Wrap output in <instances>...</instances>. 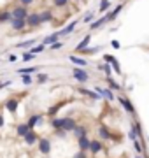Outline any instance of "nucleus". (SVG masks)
Wrapping results in <instances>:
<instances>
[{
  "label": "nucleus",
  "mask_w": 149,
  "mask_h": 158,
  "mask_svg": "<svg viewBox=\"0 0 149 158\" xmlns=\"http://www.w3.org/2000/svg\"><path fill=\"white\" fill-rule=\"evenodd\" d=\"M79 93H81V95L90 97L91 100H100V98H102V97L98 95V93H97L95 90H88V88H79Z\"/></svg>",
  "instance_id": "20"
},
{
  "label": "nucleus",
  "mask_w": 149,
  "mask_h": 158,
  "mask_svg": "<svg viewBox=\"0 0 149 158\" xmlns=\"http://www.w3.org/2000/svg\"><path fill=\"white\" fill-rule=\"evenodd\" d=\"M60 40V34H51V35H47V37H44V40H42V44H46V46H51L54 44V42H58Z\"/></svg>",
  "instance_id": "26"
},
{
  "label": "nucleus",
  "mask_w": 149,
  "mask_h": 158,
  "mask_svg": "<svg viewBox=\"0 0 149 158\" xmlns=\"http://www.w3.org/2000/svg\"><path fill=\"white\" fill-rule=\"evenodd\" d=\"M109 7H111V0H102V2H100V7H98V11L105 12Z\"/></svg>",
  "instance_id": "37"
},
{
  "label": "nucleus",
  "mask_w": 149,
  "mask_h": 158,
  "mask_svg": "<svg viewBox=\"0 0 149 158\" xmlns=\"http://www.w3.org/2000/svg\"><path fill=\"white\" fill-rule=\"evenodd\" d=\"M105 23H109V19H107V14H103L102 18H98L97 21H93L91 25H90V28H91V30L102 28V27H103V25H105Z\"/></svg>",
  "instance_id": "22"
},
{
  "label": "nucleus",
  "mask_w": 149,
  "mask_h": 158,
  "mask_svg": "<svg viewBox=\"0 0 149 158\" xmlns=\"http://www.w3.org/2000/svg\"><path fill=\"white\" fill-rule=\"evenodd\" d=\"M18 107H19V100H18L16 97H11V98H7V100L4 102V109H6V111H9L11 114L16 113Z\"/></svg>",
  "instance_id": "8"
},
{
  "label": "nucleus",
  "mask_w": 149,
  "mask_h": 158,
  "mask_svg": "<svg viewBox=\"0 0 149 158\" xmlns=\"http://www.w3.org/2000/svg\"><path fill=\"white\" fill-rule=\"evenodd\" d=\"M26 27H28V25H26V19H12V21H11V28L16 30V32L25 30Z\"/></svg>",
  "instance_id": "17"
},
{
  "label": "nucleus",
  "mask_w": 149,
  "mask_h": 158,
  "mask_svg": "<svg viewBox=\"0 0 149 158\" xmlns=\"http://www.w3.org/2000/svg\"><path fill=\"white\" fill-rule=\"evenodd\" d=\"M72 158H88V155H86V151H77V153H74Z\"/></svg>",
  "instance_id": "45"
},
{
  "label": "nucleus",
  "mask_w": 149,
  "mask_h": 158,
  "mask_svg": "<svg viewBox=\"0 0 149 158\" xmlns=\"http://www.w3.org/2000/svg\"><path fill=\"white\" fill-rule=\"evenodd\" d=\"M111 48H114V49H121V42H119V40H116V39H112V40H111Z\"/></svg>",
  "instance_id": "44"
},
{
  "label": "nucleus",
  "mask_w": 149,
  "mask_h": 158,
  "mask_svg": "<svg viewBox=\"0 0 149 158\" xmlns=\"http://www.w3.org/2000/svg\"><path fill=\"white\" fill-rule=\"evenodd\" d=\"M40 19H42V23H51V19H53V12H51V11H44V12H40Z\"/></svg>",
  "instance_id": "31"
},
{
  "label": "nucleus",
  "mask_w": 149,
  "mask_h": 158,
  "mask_svg": "<svg viewBox=\"0 0 149 158\" xmlns=\"http://www.w3.org/2000/svg\"><path fill=\"white\" fill-rule=\"evenodd\" d=\"M105 81H107V85H109V88L112 91H121V90H123V86H121L119 83H116L112 77H105Z\"/></svg>",
  "instance_id": "27"
},
{
  "label": "nucleus",
  "mask_w": 149,
  "mask_h": 158,
  "mask_svg": "<svg viewBox=\"0 0 149 158\" xmlns=\"http://www.w3.org/2000/svg\"><path fill=\"white\" fill-rule=\"evenodd\" d=\"M128 139L132 142L139 141V135H137V132H135V128H133V125H132V128H130V132H128Z\"/></svg>",
  "instance_id": "39"
},
{
  "label": "nucleus",
  "mask_w": 149,
  "mask_h": 158,
  "mask_svg": "<svg viewBox=\"0 0 149 158\" xmlns=\"http://www.w3.org/2000/svg\"><path fill=\"white\" fill-rule=\"evenodd\" d=\"M133 128H135V132H137L139 135V141H144V130H142V125H140V121H133Z\"/></svg>",
  "instance_id": "28"
},
{
  "label": "nucleus",
  "mask_w": 149,
  "mask_h": 158,
  "mask_svg": "<svg viewBox=\"0 0 149 158\" xmlns=\"http://www.w3.org/2000/svg\"><path fill=\"white\" fill-rule=\"evenodd\" d=\"M98 51H100V46H97V48H86L81 55H97Z\"/></svg>",
  "instance_id": "38"
},
{
  "label": "nucleus",
  "mask_w": 149,
  "mask_h": 158,
  "mask_svg": "<svg viewBox=\"0 0 149 158\" xmlns=\"http://www.w3.org/2000/svg\"><path fill=\"white\" fill-rule=\"evenodd\" d=\"M35 44H37V40H35V39H28V40H25V42H19V44H18L16 48L23 49V48H28V46H35Z\"/></svg>",
  "instance_id": "34"
},
{
  "label": "nucleus",
  "mask_w": 149,
  "mask_h": 158,
  "mask_svg": "<svg viewBox=\"0 0 149 158\" xmlns=\"http://www.w3.org/2000/svg\"><path fill=\"white\" fill-rule=\"evenodd\" d=\"M93 90L97 91V93H98L100 97H102V98H105L107 102H114V100H116V95H114V91L111 90L109 86H107V88H100V86H95Z\"/></svg>",
  "instance_id": "3"
},
{
  "label": "nucleus",
  "mask_w": 149,
  "mask_h": 158,
  "mask_svg": "<svg viewBox=\"0 0 149 158\" xmlns=\"http://www.w3.org/2000/svg\"><path fill=\"white\" fill-rule=\"evenodd\" d=\"M21 2V6H25V7H28L30 4H34V0H19Z\"/></svg>",
  "instance_id": "48"
},
{
  "label": "nucleus",
  "mask_w": 149,
  "mask_h": 158,
  "mask_svg": "<svg viewBox=\"0 0 149 158\" xmlns=\"http://www.w3.org/2000/svg\"><path fill=\"white\" fill-rule=\"evenodd\" d=\"M118 102L121 104V107L125 109L126 113L130 114V116H137V111H135V107H133V102L128 98V97H123V95H119L118 97Z\"/></svg>",
  "instance_id": "1"
},
{
  "label": "nucleus",
  "mask_w": 149,
  "mask_h": 158,
  "mask_svg": "<svg viewBox=\"0 0 149 158\" xmlns=\"http://www.w3.org/2000/svg\"><path fill=\"white\" fill-rule=\"evenodd\" d=\"M69 60H70L72 63H74L75 67H83V69H84V67L88 65L86 58H81V56H77V55H70V56H69Z\"/></svg>",
  "instance_id": "16"
},
{
  "label": "nucleus",
  "mask_w": 149,
  "mask_h": 158,
  "mask_svg": "<svg viewBox=\"0 0 149 158\" xmlns=\"http://www.w3.org/2000/svg\"><path fill=\"white\" fill-rule=\"evenodd\" d=\"M147 51H149V49H147Z\"/></svg>",
  "instance_id": "52"
},
{
  "label": "nucleus",
  "mask_w": 149,
  "mask_h": 158,
  "mask_svg": "<svg viewBox=\"0 0 149 158\" xmlns=\"http://www.w3.org/2000/svg\"><path fill=\"white\" fill-rule=\"evenodd\" d=\"M42 118H44V114H30V118H28L26 123H28V127L32 130H35L40 123H42Z\"/></svg>",
  "instance_id": "12"
},
{
  "label": "nucleus",
  "mask_w": 149,
  "mask_h": 158,
  "mask_svg": "<svg viewBox=\"0 0 149 158\" xmlns=\"http://www.w3.org/2000/svg\"><path fill=\"white\" fill-rule=\"evenodd\" d=\"M63 106H65V102H58L56 106H53V107L47 109V116H49V119H51V118H56V113L63 107Z\"/></svg>",
  "instance_id": "24"
},
{
  "label": "nucleus",
  "mask_w": 149,
  "mask_h": 158,
  "mask_svg": "<svg viewBox=\"0 0 149 158\" xmlns=\"http://www.w3.org/2000/svg\"><path fill=\"white\" fill-rule=\"evenodd\" d=\"M35 55L34 53H30V51H26V53H23V62H30V60H34Z\"/></svg>",
  "instance_id": "42"
},
{
  "label": "nucleus",
  "mask_w": 149,
  "mask_h": 158,
  "mask_svg": "<svg viewBox=\"0 0 149 158\" xmlns=\"http://www.w3.org/2000/svg\"><path fill=\"white\" fill-rule=\"evenodd\" d=\"M75 127H77L75 118H70V116H65V118H63V130H65V132H74Z\"/></svg>",
  "instance_id": "13"
},
{
  "label": "nucleus",
  "mask_w": 149,
  "mask_h": 158,
  "mask_svg": "<svg viewBox=\"0 0 149 158\" xmlns=\"http://www.w3.org/2000/svg\"><path fill=\"white\" fill-rule=\"evenodd\" d=\"M11 14H12V19H26V18H28V11H26L25 6L14 7V9L11 11Z\"/></svg>",
  "instance_id": "7"
},
{
  "label": "nucleus",
  "mask_w": 149,
  "mask_h": 158,
  "mask_svg": "<svg viewBox=\"0 0 149 158\" xmlns=\"http://www.w3.org/2000/svg\"><path fill=\"white\" fill-rule=\"evenodd\" d=\"M98 70H103V72H105V77H111V74H112L111 63H102V65H98Z\"/></svg>",
  "instance_id": "29"
},
{
  "label": "nucleus",
  "mask_w": 149,
  "mask_h": 158,
  "mask_svg": "<svg viewBox=\"0 0 149 158\" xmlns=\"http://www.w3.org/2000/svg\"><path fill=\"white\" fill-rule=\"evenodd\" d=\"M12 81L9 79V81H0V90H4V88H7V86H11Z\"/></svg>",
  "instance_id": "46"
},
{
  "label": "nucleus",
  "mask_w": 149,
  "mask_h": 158,
  "mask_svg": "<svg viewBox=\"0 0 149 158\" xmlns=\"http://www.w3.org/2000/svg\"><path fill=\"white\" fill-rule=\"evenodd\" d=\"M39 72V67H23V69H18V74H35Z\"/></svg>",
  "instance_id": "30"
},
{
  "label": "nucleus",
  "mask_w": 149,
  "mask_h": 158,
  "mask_svg": "<svg viewBox=\"0 0 149 158\" xmlns=\"http://www.w3.org/2000/svg\"><path fill=\"white\" fill-rule=\"evenodd\" d=\"M90 42H91V34H86L84 37H83V40H81L79 44L75 46V51H77V53H83V51H84L88 46H90Z\"/></svg>",
  "instance_id": "14"
},
{
  "label": "nucleus",
  "mask_w": 149,
  "mask_h": 158,
  "mask_svg": "<svg viewBox=\"0 0 149 158\" xmlns=\"http://www.w3.org/2000/svg\"><path fill=\"white\" fill-rule=\"evenodd\" d=\"M23 142L26 144V146H34V144H37V142H39V134H37V130H30L28 134L23 137Z\"/></svg>",
  "instance_id": "11"
},
{
  "label": "nucleus",
  "mask_w": 149,
  "mask_h": 158,
  "mask_svg": "<svg viewBox=\"0 0 149 158\" xmlns=\"http://www.w3.org/2000/svg\"><path fill=\"white\" fill-rule=\"evenodd\" d=\"M47 81H49V76H47V74H39V76H37V83H39V85H44Z\"/></svg>",
  "instance_id": "40"
},
{
  "label": "nucleus",
  "mask_w": 149,
  "mask_h": 158,
  "mask_svg": "<svg viewBox=\"0 0 149 158\" xmlns=\"http://www.w3.org/2000/svg\"><path fill=\"white\" fill-rule=\"evenodd\" d=\"M37 149H39V153L40 155H49L51 153V149H53V144H51V141L47 139V137H40L39 139V142H37Z\"/></svg>",
  "instance_id": "2"
},
{
  "label": "nucleus",
  "mask_w": 149,
  "mask_h": 158,
  "mask_svg": "<svg viewBox=\"0 0 149 158\" xmlns=\"http://www.w3.org/2000/svg\"><path fill=\"white\" fill-rule=\"evenodd\" d=\"M62 48H63V42H62V40H58V42H54V44L49 46V49H51V51H58V49H62Z\"/></svg>",
  "instance_id": "41"
},
{
  "label": "nucleus",
  "mask_w": 149,
  "mask_h": 158,
  "mask_svg": "<svg viewBox=\"0 0 149 158\" xmlns=\"http://www.w3.org/2000/svg\"><path fill=\"white\" fill-rule=\"evenodd\" d=\"M26 25H28L30 28H37V27H40V25H42L40 14H37V12H32V14H28V18H26Z\"/></svg>",
  "instance_id": "10"
},
{
  "label": "nucleus",
  "mask_w": 149,
  "mask_h": 158,
  "mask_svg": "<svg viewBox=\"0 0 149 158\" xmlns=\"http://www.w3.org/2000/svg\"><path fill=\"white\" fill-rule=\"evenodd\" d=\"M67 134L69 132H65V130H54V135H58V137H67Z\"/></svg>",
  "instance_id": "47"
},
{
  "label": "nucleus",
  "mask_w": 149,
  "mask_h": 158,
  "mask_svg": "<svg viewBox=\"0 0 149 158\" xmlns=\"http://www.w3.org/2000/svg\"><path fill=\"white\" fill-rule=\"evenodd\" d=\"M30 130H32V128L28 127V123H19V125L16 127V135H18V137H25V135L30 132Z\"/></svg>",
  "instance_id": "21"
},
{
  "label": "nucleus",
  "mask_w": 149,
  "mask_h": 158,
  "mask_svg": "<svg viewBox=\"0 0 149 158\" xmlns=\"http://www.w3.org/2000/svg\"><path fill=\"white\" fill-rule=\"evenodd\" d=\"M47 46L46 44H42V42H40V44H35V48H30V53H34V55H39V53H42V51L46 49Z\"/></svg>",
  "instance_id": "33"
},
{
  "label": "nucleus",
  "mask_w": 149,
  "mask_h": 158,
  "mask_svg": "<svg viewBox=\"0 0 149 158\" xmlns=\"http://www.w3.org/2000/svg\"><path fill=\"white\" fill-rule=\"evenodd\" d=\"M4 125H6V119H4V116H2V114H0V128H2Z\"/></svg>",
  "instance_id": "50"
},
{
  "label": "nucleus",
  "mask_w": 149,
  "mask_h": 158,
  "mask_svg": "<svg viewBox=\"0 0 149 158\" xmlns=\"http://www.w3.org/2000/svg\"><path fill=\"white\" fill-rule=\"evenodd\" d=\"M135 158H147V156H146V155H137Z\"/></svg>",
  "instance_id": "51"
},
{
  "label": "nucleus",
  "mask_w": 149,
  "mask_h": 158,
  "mask_svg": "<svg viewBox=\"0 0 149 158\" xmlns=\"http://www.w3.org/2000/svg\"><path fill=\"white\" fill-rule=\"evenodd\" d=\"M75 27H77V21H72V23H69V25H67L63 30H60L58 34H60V37H63V35H70L75 30Z\"/></svg>",
  "instance_id": "23"
},
{
  "label": "nucleus",
  "mask_w": 149,
  "mask_h": 158,
  "mask_svg": "<svg viewBox=\"0 0 149 158\" xmlns=\"http://www.w3.org/2000/svg\"><path fill=\"white\" fill-rule=\"evenodd\" d=\"M72 76H74V79L79 81V83H88V81H90V74H88L83 67H74Z\"/></svg>",
  "instance_id": "4"
},
{
  "label": "nucleus",
  "mask_w": 149,
  "mask_h": 158,
  "mask_svg": "<svg viewBox=\"0 0 149 158\" xmlns=\"http://www.w3.org/2000/svg\"><path fill=\"white\" fill-rule=\"evenodd\" d=\"M72 134H74L75 139L86 137V135H88V127H84V125H77V127L74 128V132H72Z\"/></svg>",
  "instance_id": "18"
},
{
  "label": "nucleus",
  "mask_w": 149,
  "mask_h": 158,
  "mask_svg": "<svg viewBox=\"0 0 149 158\" xmlns=\"http://www.w3.org/2000/svg\"><path fill=\"white\" fill-rule=\"evenodd\" d=\"M123 7H125V4H118V6H116L111 12H107V19H109V21H114L116 18L119 16V12L123 11Z\"/></svg>",
  "instance_id": "19"
},
{
  "label": "nucleus",
  "mask_w": 149,
  "mask_h": 158,
  "mask_svg": "<svg viewBox=\"0 0 149 158\" xmlns=\"http://www.w3.org/2000/svg\"><path fill=\"white\" fill-rule=\"evenodd\" d=\"M97 134H98V139H100V141H114V134H112L105 125H100V127H98Z\"/></svg>",
  "instance_id": "5"
},
{
  "label": "nucleus",
  "mask_w": 149,
  "mask_h": 158,
  "mask_svg": "<svg viewBox=\"0 0 149 158\" xmlns=\"http://www.w3.org/2000/svg\"><path fill=\"white\" fill-rule=\"evenodd\" d=\"M103 149H105V146H103V141H100V139H91V144H90V153H91L93 156L100 155Z\"/></svg>",
  "instance_id": "6"
},
{
  "label": "nucleus",
  "mask_w": 149,
  "mask_h": 158,
  "mask_svg": "<svg viewBox=\"0 0 149 158\" xmlns=\"http://www.w3.org/2000/svg\"><path fill=\"white\" fill-rule=\"evenodd\" d=\"M49 125H51L53 130H63V118H51L49 119Z\"/></svg>",
  "instance_id": "25"
},
{
  "label": "nucleus",
  "mask_w": 149,
  "mask_h": 158,
  "mask_svg": "<svg viewBox=\"0 0 149 158\" xmlns=\"http://www.w3.org/2000/svg\"><path fill=\"white\" fill-rule=\"evenodd\" d=\"M7 21H12V14L11 12H0V23H7Z\"/></svg>",
  "instance_id": "35"
},
{
  "label": "nucleus",
  "mask_w": 149,
  "mask_h": 158,
  "mask_svg": "<svg viewBox=\"0 0 149 158\" xmlns=\"http://www.w3.org/2000/svg\"><path fill=\"white\" fill-rule=\"evenodd\" d=\"M21 83H23L25 86H30L34 83V77H32L30 74H23V76H21Z\"/></svg>",
  "instance_id": "36"
},
{
  "label": "nucleus",
  "mask_w": 149,
  "mask_h": 158,
  "mask_svg": "<svg viewBox=\"0 0 149 158\" xmlns=\"http://www.w3.org/2000/svg\"><path fill=\"white\" fill-rule=\"evenodd\" d=\"M93 18H95V11H88L83 18V23H86V25H91L93 23Z\"/></svg>",
  "instance_id": "32"
},
{
  "label": "nucleus",
  "mask_w": 149,
  "mask_h": 158,
  "mask_svg": "<svg viewBox=\"0 0 149 158\" xmlns=\"http://www.w3.org/2000/svg\"><path fill=\"white\" fill-rule=\"evenodd\" d=\"M90 144H91V139L88 135L77 139V148H79V151H90Z\"/></svg>",
  "instance_id": "15"
},
{
  "label": "nucleus",
  "mask_w": 149,
  "mask_h": 158,
  "mask_svg": "<svg viewBox=\"0 0 149 158\" xmlns=\"http://www.w3.org/2000/svg\"><path fill=\"white\" fill-rule=\"evenodd\" d=\"M53 4L56 7H65L67 4H69V0H53Z\"/></svg>",
  "instance_id": "43"
},
{
  "label": "nucleus",
  "mask_w": 149,
  "mask_h": 158,
  "mask_svg": "<svg viewBox=\"0 0 149 158\" xmlns=\"http://www.w3.org/2000/svg\"><path fill=\"white\" fill-rule=\"evenodd\" d=\"M16 60H18V56H16V55H9V62H11V63H14Z\"/></svg>",
  "instance_id": "49"
},
{
  "label": "nucleus",
  "mask_w": 149,
  "mask_h": 158,
  "mask_svg": "<svg viewBox=\"0 0 149 158\" xmlns=\"http://www.w3.org/2000/svg\"><path fill=\"white\" fill-rule=\"evenodd\" d=\"M103 62H105V63H111V67L116 70V74H119V76H121V72H123V70H121L119 60H118L116 56H112V55H103Z\"/></svg>",
  "instance_id": "9"
}]
</instances>
